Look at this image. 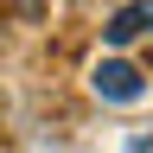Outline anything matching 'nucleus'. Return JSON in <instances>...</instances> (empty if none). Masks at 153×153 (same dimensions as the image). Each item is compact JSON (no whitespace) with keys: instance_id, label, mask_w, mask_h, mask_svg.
<instances>
[{"instance_id":"obj_1","label":"nucleus","mask_w":153,"mask_h":153,"mask_svg":"<svg viewBox=\"0 0 153 153\" xmlns=\"http://www.w3.org/2000/svg\"><path fill=\"white\" fill-rule=\"evenodd\" d=\"M96 96H108V102H140L147 76L134 70L128 57H102V64H96Z\"/></svg>"},{"instance_id":"obj_2","label":"nucleus","mask_w":153,"mask_h":153,"mask_svg":"<svg viewBox=\"0 0 153 153\" xmlns=\"http://www.w3.org/2000/svg\"><path fill=\"white\" fill-rule=\"evenodd\" d=\"M108 45H134L140 32H153V0H134V7H115V19H108Z\"/></svg>"}]
</instances>
